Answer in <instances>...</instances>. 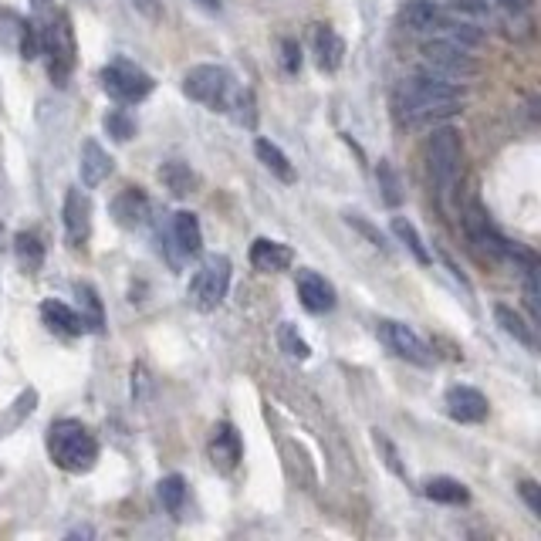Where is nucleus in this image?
I'll return each mask as SVG.
<instances>
[{"label": "nucleus", "mask_w": 541, "mask_h": 541, "mask_svg": "<svg viewBox=\"0 0 541 541\" xmlns=\"http://www.w3.org/2000/svg\"><path fill=\"white\" fill-rule=\"evenodd\" d=\"M183 92L210 112H227L234 122L254 126V95L237 85V78L220 65H197L183 75Z\"/></svg>", "instance_id": "obj_1"}, {"label": "nucleus", "mask_w": 541, "mask_h": 541, "mask_svg": "<svg viewBox=\"0 0 541 541\" xmlns=\"http://www.w3.org/2000/svg\"><path fill=\"white\" fill-rule=\"evenodd\" d=\"M460 105H464V88L440 75L406 78L396 88V112L406 126H427L433 119L460 112Z\"/></svg>", "instance_id": "obj_2"}, {"label": "nucleus", "mask_w": 541, "mask_h": 541, "mask_svg": "<svg viewBox=\"0 0 541 541\" xmlns=\"http://www.w3.org/2000/svg\"><path fill=\"white\" fill-rule=\"evenodd\" d=\"M48 457L65 474H85L99 460V443L78 420H55L48 427Z\"/></svg>", "instance_id": "obj_3"}, {"label": "nucleus", "mask_w": 541, "mask_h": 541, "mask_svg": "<svg viewBox=\"0 0 541 541\" xmlns=\"http://www.w3.org/2000/svg\"><path fill=\"white\" fill-rule=\"evenodd\" d=\"M427 156H430L433 186H437L440 200L447 203L450 197H454V190L460 183V173H464V143H460V132L450 129V126L433 129Z\"/></svg>", "instance_id": "obj_4"}, {"label": "nucleus", "mask_w": 541, "mask_h": 541, "mask_svg": "<svg viewBox=\"0 0 541 541\" xmlns=\"http://www.w3.org/2000/svg\"><path fill=\"white\" fill-rule=\"evenodd\" d=\"M41 34V55H48V75L55 85H68L75 68V31L61 11H51L44 17Z\"/></svg>", "instance_id": "obj_5"}, {"label": "nucleus", "mask_w": 541, "mask_h": 541, "mask_svg": "<svg viewBox=\"0 0 541 541\" xmlns=\"http://www.w3.org/2000/svg\"><path fill=\"white\" fill-rule=\"evenodd\" d=\"M227 288H230V261L224 254H210L197 268V274L190 278L186 301H190L197 312H217L220 301L227 298Z\"/></svg>", "instance_id": "obj_6"}, {"label": "nucleus", "mask_w": 541, "mask_h": 541, "mask_svg": "<svg viewBox=\"0 0 541 541\" xmlns=\"http://www.w3.org/2000/svg\"><path fill=\"white\" fill-rule=\"evenodd\" d=\"M423 61H427V68L433 75L450 78V82H460V78H470L481 72L477 58L470 55L464 44H457L450 38H437V41L423 44Z\"/></svg>", "instance_id": "obj_7"}, {"label": "nucleus", "mask_w": 541, "mask_h": 541, "mask_svg": "<svg viewBox=\"0 0 541 541\" xmlns=\"http://www.w3.org/2000/svg\"><path fill=\"white\" fill-rule=\"evenodd\" d=\"M102 88L112 95L115 102L122 105H136L149 99V92H153V78H149L143 68L132 65V61H112V65L102 68Z\"/></svg>", "instance_id": "obj_8"}, {"label": "nucleus", "mask_w": 541, "mask_h": 541, "mask_svg": "<svg viewBox=\"0 0 541 541\" xmlns=\"http://www.w3.org/2000/svg\"><path fill=\"white\" fill-rule=\"evenodd\" d=\"M379 339H383L399 359L413 362V366H423V369L433 366V349L420 339V335L413 332L410 325L389 322V318H386V322H379Z\"/></svg>", "instance_id": "obj_9"}, {"label": "nucleus", "mask_w": 541, "mask_h": 541, "mask_svg": "<svg viewBox=\"0 0 541 541\" xmlns=\"http://www.w3.org/2000/svg\"><path fill=\"white\" fill-rule=\"evenodd\" d=\"M464 230H467V237L474 241L481 251H487L491 257H501V261H508V254H511V241H504V237L498 234V227L491 224V217L484 214V207H470L467 214H464Z\"/></svg>", "instance_id": "obj_10"}, {"label": "nucleus", "mask_w": 541, "mask_h": 541, "mask_svg": "<svg viewBox=\"0 0 541 541\" xmlns=\"http://www.w3.org/2000/svg\"><path fill=\"white\" fill-rule=\"evenodd\" d=\"M92 234V203L82 190L65 193V237L72 247H82Z\"/></svg>", "instance_id": "obj_11"}, {"label": "nucleus", "mask_w": 541, "mask_h": 541, "mask_svg": "<svg viewBox=\"0 0 541 541\" xmlns=\"http://www.w3.org/2000/svg\"><path fill=\"white\" fill-rule=\"evenodd\" d=\"M298 298L312 315H325L335 308V288L318 271H298Z\"/></svg>", "instance_id": "obj_12"}, {"label": "nucleus", "mask_w": 541, "mask_h": 541, "mask_svg": "<svg viewBox=\"0 0 541 541\" xmlns=\"http://www.w3.org/2000/svg\"><path fill=\"white\" fill-rule=\"evenodd\" d=\"M241 454H244V443H241V433H237L230 423H220L210 437V460L220 474H230L237 464H241Z\"/></svg>", "instance_id": "obj_13"}, {"label": "nucleus", "mask_w": 541, "mask_h": 541, "mask_svg": "<svg viewBox=\"0 0 541 541\" xmlns=\"http://www.w3.org/2000/svg\"><path fill=\"white\" fill-rule=\"evenodd\" d=\"M447 413L457 423H481L487 420V399L484 393L470 386H450L447 389Z\"/></svg>", "instance_id": "obj_14"}, {"label": "nucleus", "mask_w": 541, "mask_h": 541, "mask_svg": "<svg viewBox=\"0 0 541 541\" xmlns=\"http://www.w3.org/2000/svg\"><path fill=\"white\" fill-rule=\"evenodd\" d=\"M251 264L254 271L261 274H278V271H288L295 264V251L281 241H268V237H257L251 244Z\"/></svg>", "instance_id": "obj_15"}, {"label": "nucleus", "mask_w": 541, "mask_h": 541, "mask_svg": "<svg viewBox=\"0 0 541 541\" xmlns=\"http://www.w3.org/2000/svg\"><path fill=\"white\" fill-rule=\"evenodd\" d=\"M112 217L119 227H143L149 220V197L139 186H126L119 197L112 200Z\"/></svg>", "instance_id": "obj_16"}, {"label": "nucleus", "mask_w": 541, "mask_h": 541, "mask_svg": "<svg viewBox=\"0 0 541 541\" xmlns=\"http://www.w3.org/2000/svg\"><path fill=\"white\" fill-rule=\"evenodd\" d=\"M403 28L413 34H433L447 28V17H443L440 7L430 4V0H410V4L403 7Z\"/></svg>", "instance_id": "obj_17"}, {"label": "nucleus", "mask_w": 541, "mask_h": 541, "mask_svg": "<svg viewBox=\"0 0 541 541\" xmlns=\"http://www.w3.org/2000/svg\"><path fill=\"white\" fill-rule=\"evenodd\" d=\"M112 156L105 153V149L95 143V139H85L82 143V163H78V170H82V183L92 190V186L105 183L112 176Z\"/></svg>", "instance_id": "obj_18"}, {"label": "nucleus", "mask_w": 541, "mask_h": 541, "mask_svg": "<svg viewBox=\"0 0 541 541\" xmlns=\"http://www.w3.org/2000/svg\"><path fill=\"white\" fill-rule=\"evenodd\" d=\"M41 318H44V325H48L51 332L68 335V339H75V335H85V322L78 318L75 308L65 305V301H44V305H41Z\"/></svg>", "instance_id": "obj_19"}, {"label": "nucleus", "mask_w": 541, "mask_h": 541, "mask_svg": "<svg viewBox=\"0 0 541 541\" xmlns=\"http://www.w3.org/2000/svg\"><path fill=\"white\" fill-rule=\"evenodd\" d=\"M315 55H318V68H322V72H335V68L342 65L345 41L335 34V28H328V24H315Z\"/></svg>", "instance_id": "obj_20"}, {"label": "nucleus", "mask_w": 541, "mask_h": 541, "mask_svg": "<svg viewBox=\"0 0 541 541\" xmlns=\"http://www.w3.org/2000/svg\"><path fill=\"white\" fill-rule=\"evenodd\" d=\"M159 183H163L166 190L173 193V197H190V193H197L200 176L193 173L186 163H180V159H173V163L159 166Z\"/></svg>", "instance_id": "obj_21"}, {"label": "nucleus", "mask_w": 541, "mask_h": 541, "mask_svg": "<svg viewBox=\"0 0 541 541\" xmlns=\"http://www.w3.org/2000/svg\"><path fill=\"white\" fill-rule=\"evenodd\" d=\"M173 241H176V247H180V254H186V257L200 254L203 230H200L197 214H190V210H180V214L173 217Z\"/></svg>", "instance_id": "obj_22"}, {"label": "nucleus", "mask_w": 541, "mask_h": 541, "mask_svg": "<svg viewBox=\"0 0 541 541\" xmlns=\"http://www.w3.org/2000/svg\"><path fill=\"white\" fill-rule=\"evenodd\" d=\"M494 318H498V325H501L504 332H508L518 345H525V349H535V345H538V339H535V325H528L525 318L514 312V308H508V305H494Z\"/></svg>", "instance_id": "obj_23"}, {"label": "nucleus", "mask_w": 541, "mask_h": 541, "mask_svg": "<svg viewBox=\"0 0 541 541\" xmlns=\"http://www.w3.org/2000/svg\"><path fill=\"white\" fill-rule=\"evenodd\" d=\"M254 153H257V159H261V163L268 166L274 176H278L281 183H295V166H291V159L281 153V149L274 146L271 139H257Z\"/></svg>", "instance_id": "obj_24"}, {"label": "nucleus", "mask_w": 541, "mask_h": 541, "mask_svg": "<svg viewBox=\"0 0 541 541\" xmlns=\"http://www.w3.org/2000/svg\"><path fill=\"white\" fill-rule=\"evenodd\" d=\"M75 295H78V318L85 322V332H102V328H105V312H102V298L95 295V288L78 285Z\"/></svg>", "instance_id": "obj_25"}, {"label": "nucleus", "mask_w": 541, "mask_h": 541, "mask_svg": "<svg viewBox=\"0 0 541 541\" xmlns=\"http://www.w3.org/2000/svg\"><path fill=\"white\" fill-rule=\"evenodd\" d=\"M423 494L437 504H467L470 501V491L460 481H454V477H433V481H427V487H423Z\"/></svg>", "instance_id": "obj_26"}, {"label": "nucleus", "mask_w": 541, "mask_h": 541, "mask_svg": "<svg viewBox=\"0 0 541 541\" xmlns=\"http://www.w3.org/2000/svg\"><path fill=\"white\" fill-rule=\"evenodd\" d=\"M14 254H17V264H21V271L28 274H38L41 264H44V247L34 234L28 230H21V234L14 237Z\"/></svg>", "instance_id": "obj_27"}, {"label": "nucleus", "mask_w": 541, "mask_h": 541, "mask_svg": "<svg viewBox=\"0 0 541 541\" xmlns=\"http://www.w3.org/2000/svg\"><path fill=\"white\" fill-rule=\"evenodd\" d=\"M159 504H163L170 514H180L183 511V504H186V481L180 474H170V477H163L159 481Z\"/></svg>", "instance_id": "obj_28"}, {"label": "nucleus", "mask_w": 541, "mask_h": 541, "mask_svg": "<svg viewBox=\"0 0 541 541\" xmlns=\"http://www.w3.org/2000/svg\"><path fill=\"white\" fill-rule=\"evenodd\" d=\"M393 234L399 237V244H406V247H410V254L416 257V261L423 264V268H427V264L433 261V257H430V251H427V247H423L420 234H416V227L410 224V220H403V217H393Z\"/></svg>", "instance_id": "obj_29"}, {"label": "nucleus", "mask_w": 541, "mask_h": 541, "mask_svg": "<svg viewBox=\"0 0 541 541\" xmlns=\"http://www.w3.org/2000/svg\"><path fill=\"white\" fill-rule=\"evenodd\" d=\"M379 190H383V200L389 203V207H399L403 203V183H399V173L393 170V163L389 159H379Z\"/></svg>", "instance_id": "obj_30"}, {"label": "nucleus", "mask_w": 541, "mask_h": 541, "mask_svg": "<svg viewBox=\"0 0 541 541\" xmlns=\"http://www.w3.org/2000/svg\"><path fill=\"white\" fill-rule=\"evenodd\" d=\"M102 122H105V132H109L112 139H119V143H129V139L136 136V122H132V115L122 109H112Z\"/></svg>", "instance_id": "obj_31"}, {"label": "nucleus", "mask_w": 541, "mask_h": 541, "mask_svg": "<svg viewBox=\"0 0 541 541\" xmlns=\"http://www.w3.org/2000/svg\"><path fill=\"white\" fill-rule=\"evenodd\" d=\"M278 342H281V349H285L288 356H291V359H298V362H305L308 356H312V349H308V342L295 332V325H281Z\"/></svg>", "instance_id": "obj_32"}, {"label": "nucleus", "mask_w": 541, "mask_h": 541, "mask_svg": "<svg viewBox=\"0 0 541 541\" xmlns=\"http://www.w3.org/2000/svg\"><path fill=\"white\" fill-rule=\"evenodd\" d=\"M525 274V305L531 312V322H541V305H538V268L521 271Z\"/></svg>", "instance_id": "obj_33"}, {"label": "nucleus", "mask_w": 541, "mask_h": 541, "mask_svg": "<svg viewBox=\"0 0 541 541\" xmlns=\"http://www.w3.org/2000/svg\"><path fill=\"white\" fill-rule=\"evenodd\" d=\"M372 440H376V447L379 450H383V454H386V467L389 470H393V474H399V477H403V467H399V454H396V447H393V443H389L386 437H383V433H372Z\"/></svg>", "instance_id": "obj_34"}, {"label": "nucleus", "mask_w": 541, "mask_h": 541, "mask_svg": "<svg viewBox=\"0 0 541 541\" xmlns=\"http://www.w3.org/2000/svg\"><path fill=\"white\" fill-rule=\"evenodd\" d=\"M345 220H349V224H352V227H356V230H359V234H362V237H369V241H372V244H376V247H386V241H383V234H379V230H376V227H372V224H366V220H362L359 214H345Z\"/></svg>", "instance_id": "obj_35"}, {"label": "nucleus", "mask_w": 541, "mask_h": 541, "mask_svg": "<svg viewBox=\"0 0 541 541\" xmlns=\"http://www.w3.org/2000/svg\"><path fill=\"white\" fill-rule=\"evenodd\" d=\"M281 51H285V72L288 75H295L298 68H301V48H298V41H281Z\"/></svg>", "instance_id": "obj_36"}, {"label": "nucleus", "mask_w": 541, "mask_h": 541, "mask_svg": "<svg viewBox=\"0 0 541 541\" xmlns=\"http://www.w3.org/2000/svg\"><path fill=\"white\" fill-rule=\"evenodd\" d=\"M518 494H521V498L528 501V508H531V511H535V514H541V487H538L535 481H521Z\"/></svg>", "instance_id": "obj_37"}, {"label": "nucleus", "mask_w": 541, "mask_h": 541, "mask_svg": "<svg viewBox=\"0 0 541 541\" xmlns=\"http://www.w3.org/2000/svg\"><path fill=\"white\" fill-rule=\"evenodd\" d=\"M132 4H136L146 17H153V21L159 17V4H156V0H132Z\"/></svg>", "instance_id": "obj_38"}, {"label": "nucleus", "mask_w": 541, "mask_h": 541, "mask_svg": "<svg viewBox=\"0 0 541 541\" xmlns=\"http://www.w3.org/2000/svg\"><path fill=\"white\" fill-rule=\"evenodd\" d=\"M504 7H511V11H525L528 7V0H501Z\"/></svg>", "instance_id": "obj_39"}, {"label": "nucleus", "mask_w": 541, "mask_h": 541, "mask_svg": "<svg viewBox=\"0 0 541 541\" xmlns=\"http://www.w3.org/2000/svg\"><path fill=\"white\" fill-rule=\"evenodd\" d=\"M200 7H207V11H220V0H197Z\"/></svg>", "instance_id": "obj_40"}, {"label": "nucleus", "mask_w": 541, "mask_h": 541, "mask_svg": "<svg viewBox=\"0 0 541 541\" xmlns=\"http://www.w3.org/2000/svg\"><path fill=\"white\" fill-rule=\"evenodd\" d=\"M0 244H4V224H0Z\"/></svg>", "instance_id": "obj_41"}]
</instances>
